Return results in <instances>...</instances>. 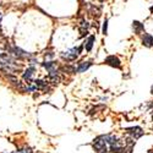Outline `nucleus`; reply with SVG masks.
<instances>
[{
    "label": "nucleus",
    "mask_w": 153,
    "mask_h": 153,
    "mask_svg": "<svg viewBox=\"0 0 153 153\" xmlns=\"http://www.w3.org/2000/svg\"><path fill=\"white\" fill-rule=\"evenodd\" d=\"M1 21H3V14L0 12V26H1Z\"/></svg>",
    "instance_id": "4468645a"
},
{
    "label": "nucleus",
    "mask_w": 153,
    "mask_h": 153,
    "mask_svg": "<svg viewBox=\"0 0 153 153\" xmlns=\"http://www.w3.org/2000/svg\"><path fill=\"white\" fill-rule=\"evenodd\" d=\"M82 48H83L82 45H80V47H77V48H72V49H70V50H66V52H62V53L60 54V56H61L62 60H65V61H68V62L75 61L76 59L79 58V55L81 54Z\"/></svg>",
    "instance_id": "f03ea898"
},
{
    "label": "nucleus",
    "mask_w": 153,
    "mask_h": 153,
    "mask_svg": "<svg viewBox=\"0 0 153 153\" xmlns=\"http://www.w3.org/2000/svg\"><path fill=\"white\" fill-rule=\"evenodd\" d=\"M103 34H108V20L103 22Z\"/></svg>",
    "instance_id": "f8f14e48"
},
{
    "label": "nucleus",
    "mask_w": 153,
    "mask_h": 153,
    "mask_svg": "<svg viewBox=\"0 0 153 153\" xmlns=\"http://www.w3.org/2000/svg\"><path fill=\"white\" fill-rule=\"evenodd\" d=\"M151 93L153 94V86H152V88H151Z\"/></svg>",
    "instance_id": "dca6fc26"
},
{
    "label": "nucleus",
    "mask_w": 153,
    "mask_h": 153,
    "mask_svg": "<svg viewBox=\"0 0 153 153\" xmlns=\"http://www.w3.org/2000/svg\"><path fill=\"white\" fill-rule=\"evenodd\" d=\"M94 41H96V37L94 36H90L87 38V41L85 42V48L87 52H91L92 48H93V44H94Z\"/></svg>",
    "instance_id": "9d476101"
},
{
    "label": "nucleus",
    "mask_w": 153,
    "mask_h": 153,
    "mask_svg": "<svg viewBox=\"0 0 153 153\" xmlns=\"http://www.w3.org/2000/svg\"><path fill=\"white\" fill-rule=\"evenodd\" d=\"M54 56H55V54L53 52H48V54H45V59H52Z\"/></svg>",
    "instance_id": "ddd939ff"
},
{
    "label": "nucleus",
    "mask_w": 153,
    "mask_h": 153,
    "mask_svg": "<svg viewBox=\"0 0 153 153\" xmlns=\"http://www.w3.org/2000/svg\"><path fill=\"white\" fill-rule=\"evenodd\" d=\"M148 153H153V148H152V149H149V151H148Z\"/></svg>",
    "instance_id": "2eb2a0df"
},
{
    "label": "nucleus",
    "mask_w": 153,
    "mask_h": 153,
    "mask_svg": "<svg viewBox=\"0 0 153 153\" xmlns=\"http://www.w3.org/2000/svg\"><path fill=\"white\" fill-rule=\"evenodd\" d=\"M92 65V61H82L79 62L77 66H75V72H85L86 70H88Z\"/></svg>",
    "instance_id": "0eeeda50"
},
{
    "label": "nucleus",
    "mask_w": 153,
    "mask_h": 153,
    "mask_svg": "<svg viewBox=\"0 0 153 153\" xmlns=\"http://www.w3.org/2000/svg\"><path fill=\"white\" fill-rule=\"evenodd\" d=\"M15 153H33V152L30 147H23V148H19Z\"/></svg>",
    "instance_id": "9b49d317"
},
{
    "label": "nucleus",
    "mask_w": 153,
    "mask_h": 153,
    "mask_svg": "<svg viewBox=\"0 0 153 153\" xmlns=\"http://www.w3.org/2000/svg\"><path fill=\"white\" fill-rule=\"evenodd\" d=\"M132 27H134V31L136 34H142L145 33V26L140 22V21H134L132 22Z\"/></svg>",
    "instance_id": "1a4fd4ad"
},
{
    "label": "nucleus",
    "mask_w": 153,
    "mask_h": 153,
    "mask_svg": "<svg viewBox=\"0 0 153 153\" xmlns=\"http://www.w3.org/2000/svg\"><path fill=\"white\" fill-rule=\"evenodd\" d=\"M34 72H36V68L33 65H30L26 70H25V72L22 74V80L25 81V83H32L33 82V76H34Z\"/></svg>",
    "instance_id": "20e7f679"
},
{
    "label": "nucleus",
    "mask_w": 153,
    "mask_h": 153,
    "mask_svg": "<svg viewBox=\"0 0 153 153\" xmlns=\"http://www.w3.org/2000/svg\"><path fill=\"white\" fill-rule=\"evenodd\" d=\"M142 44L147 48H152L153 47V37L145 32V34L142 36Z\"/></svg>",
    "instance_id": "6e6552de"
},
{
    "label": "nucleus",
    "mask_w": 153,
    "mask_h": 153,
    "mask_svg": "<svg viewBox=\"0 0 153 153\" xmlns=\"http://www.w3.org/2000/svg\"><path fill=\"white\" fill-rule=\"evenodd\" d=\"M104 62L107 64V65L111 66V68H115V69H121V61L118 56L115 55H109L108 58H105Z\"/></svg>",
    "instance_id": "39448f33"
},
{
    "label": "nucleus",
    "mask_w": 153,
    "mask_h": 153,
    "mask_svg": "<svg viewBox=\"0 0 153 153\" xmlns=\"http://www.w3.org/2000/svg\"><path fill=\"white\" fill-rule=\"evenodd\" d=\"M93 149L97 153H108L109 148H108V143L105 140V135L98 136L94 141H93Z\"/></svg>",
    "instance_id": "7ed1b4c3"
},
{
    "label": "nucleus",
    "mask_w": 153,
    "mask_h": 153,
    "mask_svg": "<svg viewBox=\"0 0 153 153\" xmlns=\"http://www.w3.org/2000/svg\"><path fill=\"white\" fill-rule=\"evenodd\" d=\"M5 49L7 50V54H10L11 56H14L16 60H27L33 55V54L27 53L26 50L21 49L20 47H17L15 44H10V43H7L5 45Z\"/></svg>",
    "instance_id": "f257e3e1"
},
{
    "label": "nucleus",
    "mask_w": 153,
    "mask_h": 153,
    "mask_svg": "<svg viewBox=\"0 0 153 153\" xmlns=\"http://www.w3.org/2000/svg\"><path fill=\"white\" fill-rule=\"evenodd\" d=\"M126 132L129 134L131 136V138H134V140H137V138H140V137L143 135L142 129H141V127H138V126L129 127V129H126Z\"/></svg>",
    "instance_id": "423d86ee"
}]
</instances>
